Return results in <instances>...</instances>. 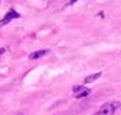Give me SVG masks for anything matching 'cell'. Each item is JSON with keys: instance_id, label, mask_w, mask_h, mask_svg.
<instances>
[{"instance_id": "cell-1", "label": "cell", "mask_w": 121, "mask_h": 115, "mask_svg": "<svg viewBox=\"0 0 121 115\" xmlns=\"http://www.w3.org/2000/svg\"><path fill=\"white\" fill-rule=\"evenodd\" d=\"M119 108V102H108L98 108L95 115H114V112Z\"/></svg>"}, {"instance_id": "cell-2", "label": "cell", "mask_w": 121, "mask_h": 115, "mask_svg": "<svg viewBox=\"0 0 121 115\" xmlns=\"http://www.w3.org/2000/svg\"><path fill=\"white\" fill-rule=\"evenodd\" d=\"M73 95L76 98H83V97H88L90 95V88L83 87V85H78V87H73Z\"/></svg>"}, {"instance_id": "cell-3", "label": "cell", "mask_w": 121, "mask_h": 115, "mask_svg": "<svg viewBox=\"0 0 121 115\" xmlns=\"http://www.w3.org/2000/svg\"><path fill=\"white\" fill-rule=\"evenodd\" d=\"M20 15H18V12H15V10H9V14L2 19V20H0V27H2V25H7L9 22H12V20H15V19H18Z\"/></svg>"}, {"instance_id": "cell-4", "label": "cell", "mask_w": 121, "mask_h": 115, "mask_svg": "<svg viewBox=\"0 0 121 115\" xmlns=\"http://www.w3.org/2000/svg\"><path fill=\"white\" fill-rule=\"evenodd\" d=\"M48 53V50L47 48H43V50H38V52H33V53H30L28 55V58L30 60H37V58H42L43 55H47Z\"/></svg>"}, {"instance_id": "cell-5", "label": "cell", "mask_w": 121, "mask_h": 115, "mask_svg": "<svg viewBox=\"0 0 121 115\" xmlns=\"http://www.w3.org/2000/svg\"><path fill=\"white\" fill-rule=\"evenodd\" d=\"M98 77H101V72H96V73H93V75H88L86 78H85V83H90V82H95Z\"/></svg>"}, {"instance_id": "cell-6", "label": "cell", "mask_w": 121, "mask_h": 115, "mask_svg": "<svg viewBox=\"0 0 121 115\" xmlns=\"http://www.w3.org/2000/svg\"><path fill=\"white\" fill-rule=\"evenodd\" d=\"M5 50H7L5 47H2V48H0V55H2V53H5Z\"/></svg>"}, {"instance_id": "cell-7", "label": "cell", "mask_w": 121, "mask_h": 115, "mask_svg": "<svg viewBox=\"0 0 121 115\" xmlns=\"http://www.w3.org/2000/svg\"><path fill=\"white\" fill-rule=\"evenodd\" d=\"M75 2H78V0H68V4H75Z\"/></svg>"}, {"instance_id": "cell-8", "label": "cell", "mask_w": 121, "mask_h": 115, "mask_svg": "<svg viewBox=\"0 0 121 115\" xmlns=\"http://www.w3.org/2000/svg\"><path fill=\"white\" fill-rule=\"evenodd\" d=\"M18 115H23V113H18Z\"/></svg>"}]
</instances>
